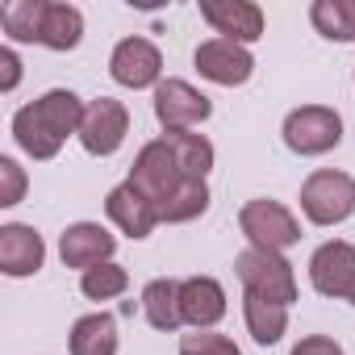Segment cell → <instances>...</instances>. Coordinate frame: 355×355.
Returning a JSON list of instances; mask_svg holds the SVG:
<instances>
[{"mask_svg": "<svg viewBox=\"0 0 355 355\" xmlns=\"http://www.w3.org/2000/svg\"><path fill=\"white\" fill-rule=\"evenodd\" d=\"M130 288V272L121 268V263H96V268H88V272H80V293L88 297V301H113V297H121Z\"/></svg>", "mask_w": 355, "mask_h": 355, "instance_id": "cell-25", "label": "cell"}, {"mask_svg": "<svg viewBox=\"0 0 355 355\" xmlns=\"http://www.w3.org/2000/svg\"><path fill=\"white\" fill-rule=\"evenodd\" d=\"M21 84V59L13 46H0V92H13Z\"/></svg>", "mask_w": 355, "mask_h": 355, "instance_id": "cell-29", "label": "cell"}, {"mask_svg": "<svg viewBox=\"0 0 355 355\" xmlns=\"http://www.w3.org/2000/svg\"><path fill=\"white\" fill-rule=\"evenodd\" d=\"M226 288L222 280L214 276H189L180 280V313H184V326L193 330H214L222 318H226Z\"/></svg>", "mask_w": 355, "mask_h": 355, "instance_id": "cell-16", "label": "cell"}, {"mask_svg": "<svg viewBox=\"0 0 355 355\" xmlns=\"http://www.w3.org/2000/svg\"><path fill=\"white\" fill-rule=\"evenodd\" d=\"M351 80H355V76H351Z\"/></svg>", "mask_w": 355, "mask_h": 355, "instance_id": "cell-31", "label": "cell"}, {"mask_svg": "<svg viewBox=\"0 0 355 355\" xmlns=\"http://www.w3.org/2000/svg\"><path fill=\"white\" fill-rule=\"evenodd\" d=\"M288 355H347V351H343V343L330 338V334H305Z\"/></svg>", "mask_w": 355, "mask_h": 355, "instance_id": "cell-28", "label": "cell"}, {"mask_svg": "<svg viewBox=\"0 0 355 355\" xmlns=\"http://www.w3.org/2000/svg\"><path fill=\"white\" fill-rule=\"evenodd\" d=\"M301 214L309 226H343L355 214V175L338 167H318L301 184Z\"/></svg>", "mask_w": 355, "mask_h": 355, "instance_id": "cell-2", "label": "cell"}, {"mask_svg": "<svg viewBox=\"0 0 355 355\" xmlns=\"http://www.w3.org/2000/svg\"><path fill=\"white\" fill-rule=\"evenodd\" d=\"M26 167L13 159V155H0V205L5 209H13V205H21V197H26Z\"/></svg>", "mask_w": 355, "mask_h": 355, "instance_id": "cell-27", "label": "cell"}, {"mask_svg": "<svg viewBox=\"0 0 355 355\" xmlns=\"http://www.w3.org/2000/svg\"><path fill=\"white\" fill-rule=\"evenodd\" d=\"M201 80L218 84V88H243L251 76H255V55L251 46H239L230 38H205L193 55Z\"/></svg>", "mask_w": 355, "mask_h": 355, "instance_id": "cell-9", "label": "cell"}, {"mask_svg": "<svg viewBox=\"0 0 355 355\" xmlns=\"http://www.w3.org/2000/svg\"><path fill=\"white\" fill-rule=\"evenodd\" d=\"M84 42V13L76 5H63V0H46L42 9V30H38V46L46 51H76Z\"/></svg>", "mask_w": 355, "mask_h": 355, "instance_id": "cell-17", "label": "cell"}, {"mask_svg": "<svg viewBox=\"0 0 355 355\" xmlns=\"http://www.w3.org/2000/svg\"><path fill=\"white\" fill-rule=\"evenodd\" d=\"M309 284H313L322 297L351 301V293H355V247L343 243V239L322 243V247L309 255Z\"/></svg>", "mask_w": 355, "mask_h": 355, "instance_id": "cell-11", "label": "cell"}, {"mask_svg": "<svg viewBox=\"0 0 355 355\" xmlns=\"http://www.w3.org/2000/svg\"><path fill=\"white\" fill-rule=\"evenodd\" d=\"M209 209V184L205 180H184L163 205H159V222L167 226H184V222H197L201 214Z\"/></svg>", "mask_w": 355, "mask_h": 355, "instance_id": "cell-23", "label": "cell"}, {"mask_svg": "<svg viewBox=\"0 0 355 355\" xmlns=\"http://www.w3.org/2000/svg\"><path fill=\"white\" fill-rule=\"evenodd\" d=\"M239 230L247 239V247L255 251H276L284 255L288 247L301 243V218L284 205V201H272V197H255L239 209Z\"/></svg>", "mask_w": 355, "mask_h": 355, "instance_id": "cell-3", "label": "cell"}, {"mask_svg": "<svg viewBox=\"0 0 355 355\" xmlns=\"http://www.w3.org/2000/svg\"><path fill=\"white\" fill-rule=\"evenodd\" d=\"M201 17L209 21V30L218 38H230L239 46H251L263 38V9L251 5V0H201Z\"/></svg>", "mask_w": 355, "mask_h": 355, "instance_id": "cell-12", "label": "cell"}, {"mask_svg": "<svg viewBox=\"0 0 355 355\" xmlns=\"http://www.w3.org/2000/svg\"><path fill=\"white\" fill-rule=\"evenodd\" d=\"M234 276L243 280V293H255V297H268L276 305H293L297 301V272L284 255L276 251H239L234 259Z\"/></svg>", "mask_w": 355, "mask_h": 355, "instance_id": "cell-5", "label": "cell"}, {"mask_svg": "<svg viewBox=\"0 0 355 355\" xmlns=\"http://www.w3.org/2000/svg\"><path fill=\"white\" fill-rule=\"evenodd\" d=\"M125 134H130V109L121 101L96 96V101L84 105V121H80V134L76 138H80V146L88 155H96V159L117 155L121 142H125Z\"/></svg>", "mask_w": 355, "mask_h": 355, "instance_id": "cell-6", "label": "cell"}, {"mask_svg": "<svg viewBox=\"0 0 355 355\" xmlns=\"http://www.w3.org/2000/svg\"><path fill=\"white\" fill-rule=\"evenodd\" d=\"M71 355H117L121 334H117V318L113 313H84L76 318L71 334H67Z\"/></svg>", "mask_w": 355, "mask_h": 355, "instance_id": "cell-19", "label": "cell"}, {"mask_svg": "<svg viewBox=\"0 0 355 355\" xmlns=\"http://www.w3.org/2000/svg\"><path fill=\"white\" fill-rule=\"evenodd\" d=\"M84 105H88V101H80L71 88H51V92H42L38 101L21 105V109L13 113V138H17V146H21L30 159H38V163L55 159V155L63 150V142H67L71 134H80Z\"/></svg>", "mask_w": 355, "mask_h": 355, "instance_id": "cell-1", "label": "cell"}, {"mask_svg": "<svg viewBox=\"0 0 355 355\" xmlns=\"http://www.w3.org/2000/svg\"><path fill=\"white\" fill-rule=\"evenodd\" d=\"M142 313L155 330L163 334H175L184 326V313H180V280H171V276H159L142 288Z\"/></svg>", "mask_w": 355, "mask_h": 355, "instance_id": "cell-20", "label": "cell"}, {"mask_svg": "<svg viewBox=\"0 0 355 355\" xmlns=\"http://www.w3.org/2000/svg\"><path fill=\"white\" fill-rule=\"evenodd\" d=\"M42 9H46V0H13V5L0 9V26H5L9 42H38Z\"/></svg>", "mask_w": 355, "mask_h": 355, "instance_id": "cell-24", "label": "cell"}, {"mask_svg": "<svg viewBox=\"0 0 355 355\" xmlns=\"http://www.w3.org/2000/svg\"><path fill=\"white\" fill-rule=\"evenodd\" d=\"M180 355H243V351H239V343L230 334L197 330V334H184L180 338Z\"/></svg>", "mask_w": 355, "mask_h": 355, "instance_id": "cell-26", "label": "cell"}, {"mask_svg": "<svg viewBox=\"0 0 355 355\" xmlns=\"http://www.w3.org/2000/svg\"><path fill=\"white\" fill-rule=\"evenodd\" d=\"M113 251H117V234H109L101 222H71L59 234V259H63V268H76V272L109 263Z\"/></svg>", "mask_w": 355, "mask_h": 355, "instance_id": "cell-13", "label": "cell"}, {"mask_svg": "<svg viewBox=\"0 0 355 355\" xmlns=\"http://www.w3.org/2000/svg\"><path fill=\"white\" fill-rule=\"evenodd\" d=\"M309 21L326 42H355V0H313Z\"/></svg>", "mask_w": 355, "mask_h": 355, "instance_id": "cell-22", "label": "cell"}, {"mask_svg": "<svg viewBox=\"0 0 355 355\" xmlns=\"http://www.w3.org/2000/svg\"><path fill=\"white\" fill-rule=\"evenodd\" d=\"M243 322H247V334L259 347H276L288 334V305H276L268 297L243 293Z\"/></svg>", "mask_w": 355, "mask_h": 355, "instance_id": "cell-21", "label": "cell"}, {"mask_svg": "<svg viewBox=\"0 0 355 355\" xmlns=\"http://www.w3.org/2000/svg\"><path fill=\"white\" fill-rule=\"evenodd\" d=\"M130 184L142 189L155 205H163L175 189L184 184V175H180V163H175V155L167 150L163 138L146 142L138 155H134V167H130Z\"/></svg>", "mask_w": 355, "mask_h": 355, "instance_id": "cell-10", "label": "cell"}, {"mask_svg": "<svg viewBox=\"0 0 355 355\" xmlns=\"http://www.w3.org/2000/svg\"><path fill=\"white\" fill-rule=\"evenodd\" d=\"M167 142V150L175 155V163H180V175L184 180H209V171H214V142L197 130H171V134H159Z\"/></svg>", "mask_w": 355, "mask_h": 355, "instance_id": "cell-18", "label": "cell"}, {"mask_svg": "<svg viewBox=\"0 0 355 355\" xmlns=\"http://www.w3.org/2000/svg\"><path fill=\"white\" fill-rule=\"evenodd\" d=\"M155 121L163 125V134L171 130H197L214 117V105L201 88H193L189 80H163L155 88Z\"/></svg>", "mask_w": 355, "mask_h": 355, "instance_id": "cell-7", "label": "cell"}, {"mask_svg": "<svg viewBox=\"0 0 355 355\" xmlns=\"http://www.w3.org/2000/svg\"><path fill=\"white\" fill-rule=\"evenodd\" d=\"M280 134H284V146L293 155L318 159V155H330L343 142V117L330 105H301V109H288Z\"/></svg>", "mask_w": 355, "mask_h": 355, "instance_id": "cell-4", "label": "cell"}, {"mask_svg": "<svg viewBox=\"0 0 355 355\" xmlns=\"http://www.w3.org/2000/svg\"><path fill=\"white\" fill-rule=\"evenodd\" d=\"M42 263H46V243L34 226L26 222L0 226V272L13 280H26V276H38Z\"/></svg>", "mask_w": 355, "mask_h": 355, "instance_id": "cell-15", "label": "cell"}, {"mask_svg": "<svg viewBox=\"0 0 355 355\" xmlns=\"http://www.w3.org/2000/svg\"><path fill=\"white\" fill-rule=\"evenodd\" d=\"M105 214H109V222H113L125 239H150L155 226H159V205H155L142 189H134L130 180H121L117 189H109Z\"/></svg>", "mask_w": 355, "mask_h": 355, "instance_id": "cell-14", "label": "cell"}, {"mask_svg": "<svg viewBox=\"0 0 355 355\" xmlns=\"http://www.w3.org/2000/svg\"><path fill=\"white\" fill-rule=\"evenodd\" d=\"M351 305H355V293H351Z\"/></svg>", "mask_w": 355, "mask_h": 355, "instance_id": "cell-30", "label": "cell"}, {"mask_svg": "<svg viewBox=\"0 0 355 355\" xmlns=\"http://www.w3.org/2000/svg\"><path fill=\"white\" fill-rule=\"evenodd\" d=\"M109 76L113 84L130 88V92H142V88H159L163 84V55L150 38L142 34H130L113 46L109 55Z\"/></svg>", "mask_w": 355, "mask_h": 355, "instance_id": "cell-8", "label": "cell"}]
</instances>
